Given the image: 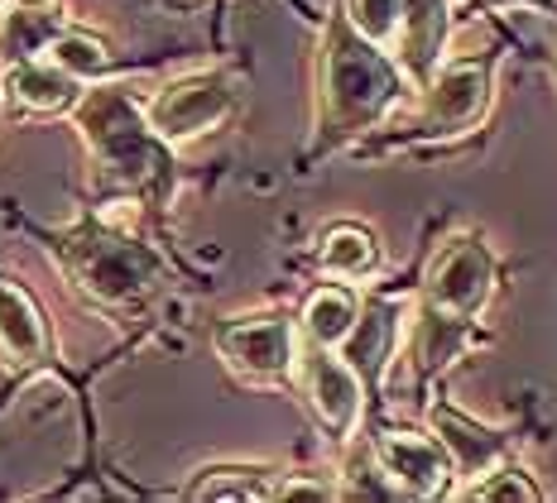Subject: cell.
Wrapping results in <instances>:
<instances>
[{
    "label": "cell",
    "mask_w": 557,
    "mask_h": 503,
    "mask_svg": "<svg viewBox=\"0 0 557 503\" xmlns=\"http://www.w3.org/2000/svg\"><path fill=\"white\" fill-rule=\"evenodd\" d=\"M394 97V73L375 49H366L351 34H336L327 53V106L336 121H370Z\"/></svg>",
    "instance_id": "1"
},
{
    "label": "cell",
    "mask_w": 557,
    "mask_h": 503,
    "mask_svg": "<svg viewBox=\"0 0 557 503\" xmlns=\"http://www.w3.org/2000/svg\"><path fill=\"white\" fill-rule=\"evenodd\" d=\"M83 130L91 139V149L101 154V163L111 173H121V178H145L149 168H159L154 144H149L145 125H139L125 91H115V87L91 91L83 101Z\"/></svg>",
    "instance_id": "2"
},
{
    "label": "cell",
    "mask_w": 557,
    "mask_h": 503,
    "mask_svg": "<svg viewBox=\"0 0 557 503\" xmlns=\"http://www.w3.org/2000/svg\"><path fill=\"white\" fill-rule=\"evenodd\" d=\"M231 101H236V91H231L226 77H216V73L183 77V81H173L154 106H149V130H154L159 139L202 135L231 111Z\"/></svg>",
    "instance_id": "3"
},
{
    "label": "cell",
    "mask_w": 557,
    "mask_h": 503,
    "mask_svg": "<svg viewBox=\"0 0 557 503\" xmlns=\"http://www.w3.org/2000/svg\"><path fill=\"white\" fill-rule=\"evenodd\" d=\"M491 274H495V264L481 244L451 240L433 260V268H428V292H433V302L443 312H451V317H471L485 302V292H491Z\"/></svg>",
    "instance_id": "4"
},
{
    "label": "cell",
    "mask_w": 557,
    "mask_h": 503,
    "mask_svg": "<svg viewBox=\"0 0 557 503\" xmlns=\"http://www.w3.org/2000/svg\"><path fill=\"white\" fill-rule=\"evenodd\" d=\"M73 264H77V274H83V284L91 292H101V298H131L149 278V254H139L135 244L121 236L77 240Z\"/></svg>",
    "instance_id": "5"
},
{
    "label": "cell",
    "mask_w": 557,
    "mask_h": 503,
    "mask_svg": "<svg viewBox=\"0 0 557 503\" xmlns=\"http://www.w3.org/2000/svg\"><path fill=\"white\" fill-rule=\"evenodd\" d=\"M380 461H385V475L394 485L409 489L418 499L443 494L447 479H451L443 447H433L428 437H413V431H389V437L380 441Z\"/></svg>",
    "instance_id": "6"
},
{
    "label": "cell",
    "mask_w": 557,
    "mask_h": 503,
    "mask_svg": "<svg viewBox=\"0 0 557 503\" xmlns=\"http://www.w3.org/2000/svg\"><path fill=\"white\" fill-rule=\"evenodd\" d=\"M216 345H222V355L236 369L264 374V379H278V374L288 369V360H294V331H288V322H278V317L226 326V331L216 336Z\"/></svg>",
    "instance_id": "7"
},
{
    "label": "cell",
    "mask_w": 557,
    "mask_h": 503,
    "mask_svg": "<svg viewBox=\"0 0 557 503\" xmlns=\"http://www.w3.org/2000/svg\"><path fill=\"white\" fill-rule=\"evenodd\" d=\"M308 398L336 437H346L356 427V417H361V383H356L351 365L332 360L327 350H312L308 355Z\"/></svg>",
    "instance_id": "8"
},
{
    "label": "cell",
    "mask_w": 557,
    "mask_h": 503,
    "mask_svg": "<svg viewBox=\"0 0 557 503\" xmlns=\"http://www.w3.org/2000/svg\"><path fill=\"white\" fill-rule=\"evenodd\" d=\"M485 106V73L481 67H447L443 77H428L423 115L433 130H467Z\"/></svg>",
    "instance_id": "9"
},
{
    "label": "cell",
    "mask_w": 557,
    "mask_h": 503,
    "mask_svg": "<svg viewBox=\"0 0 557 503\" xmlns=\"http://www.w3.org/2000/svg\"><path fill=\"white\" fill-rule=\"evenodd\" d=\"M399 20H404V67L418 81H428L447 39V0H399Z\"/></svg>",
    "instance_id": "10"
},
{
    "label": "cell",
    "mask_w": 557,
    "mask_h": 503,
    "mask_svg": "<svg viewBox=\"0 0 557 503\" xmlns=\"http://www.w3.org/2000/svg\"><path fill=\"white\" fill-rule=\"evenodd\" d=\"M0 345L15 365H29V360L44 355V326H39V312L34 302L25 298L20 288L0 284Z\"/></svg>",
    "instance_id": "11"
},
{
    "label": "cell",
    "mask_w": 557,
    "mask_h": 503,
    "mask_svg": "<svg viewBox=\"0 0 557 503\" xmlns=\"http://www.w3.org/2000/svg\"><path fill=\"white\" fill-rule=\"evenodd\" d=\"M433 427L437 437H443V447L457 455V470L461 475H485L495 461H500V437H491V431H481L467 417L447 413V407H437L433 413Z\"/></svg>",
    "instance_id": "12"
},
{
    "label": "cell",
    "mask_w": 557,
    "mask_h": 503,
    "mask_svg": "<svg viewBox=\"0 0 557 503\" xmlns=\"http://www.w3.org/2000/svg\"><path fill=\"white\" fill-rule=\"evenodd\" d=\"M10 91L25 101L29 111H67L77 101V77L63 67H39V63H15L10 67Z\"/></svg>",
    "instance_id": "13"
},
{
    "label": "cell",
    "mask_w": 557,
    "mask_h": 503,
    "mask_svg": "<svg viewBox=\"0 0 557 503\" xmlns=\"http://www.w3.org/2000/svg\"><path fill=\"white\" fill-rule=\"evenodd\" d=\"M375 264H380V250L361 226H336L322 240V268H332V274L366 278V274H375Z\"/></svg>",
    "instance_id": "14"
},
{
    "label": "cell",
    "mask_w": 557,
    "mask_h": 503,
    "mask_svg": "<svg viewBox=\"0 0 557 503\" xmlns=\"http://www.w3.org/2000/svg\"><path fill=\"white\" fill-rule=\"evenodd\" d=\"M308 336L318 345H336V341H346V331L356 326V298L351 292H342V288H322V292H312V302H308Z\"/></svg>",
    "instance_id": "15"
},
{
    "label": "cell",
    "mask_w": 557,
    "mask_h": 503,
    "mask_svg": "<svg viewBox=\"0 0 557 503\" xmlns=\"http://www.w3.org/2000/svg\"><path fill=\"white\" fill-rule=\"evenodd\" d=\"M346 341H351V365L366 369V374H375L380 365H385L389 341H394V312L385 307V302L366 307L361 326H351V331H346Z\"/></svg>",
    "instance_id": "16"
},
{
    "label": "cell",
    "mask_w": 557,
    "mask_h": 503,
    "mask_svg": "<svg viewBox=\"0 0 557 503\" xmlns=\"http://www.w3.org/2000/svg\"><path fill=\"white\" fill-rule=\"evenodd\" d=\"M58 34V15H34V10H15V15H5V25H0V43H5L10 58H29V53H44L49 49V39Z\"/></svg>",
    "instance_id": "17"
},
{
    "label": "cell",
    "mask_w": 557,
    "mask_h": 503,
    "mask_svg": "<svg viewBox=\"0 0 557 503\" xmlns=\"http://www.w3.org/2000/svg\"><path fill=\"white\" fill-rule=\"evenodd\" d=\"M49 63L53 67H63V73H73V77H97V73H107V49H101L97 39H87V34H53L49 39Z\"/></svg>",
    "instance_id": "18"
},
{
    "label": "cell",
    "mask_w": 557,
    "mask_h": 503,
    "mask_svg": "<svg viewBox=\"0 0 557 503\" xmlns=\"http://www.w3.org/2000/svg\"><path fill=\"white\" fill-rule=\"evenodd\" d=\"M193 494L197 499H264V494H274V489L255 470H216L212 479H202Z\"/></svg>",
    "instance_id": "19"
},
{
    "label": "cell",
    "mask_w": 557,
    "mask_h": 503,
    "mask_svg": "<svg viewBox=\"0 0 557 503\" xmlns=\"http://www.w3.org/2000/svg\"><path fill=\"white\" fill-rule=\"evenodd\" d=\"M346 5H351V25L370 43H385L399 29V0H346Z\"/></svg>",
    "instance_id": "20"
},
{
    "label": "cell",
    "mask_w": 557,
    "mask_h": 503,
    "mask_svg": "<svg viewBox=\"0 0 557 503\" xmlns=\"http://www.w3.org/2000/svg\"><path fill=\"white\" fill-rule=\"evenodd\" d=\"M461 345V326L447 322V317H428L423 322V341H418V355H423V365H447L451 350Z\"/></svg>",
    "instance_id": "21"
},
{
    "label": "cell",
    "mask_w": 557,
    "mask_h": 503,
    "mask_svg": "<svg viewBox=\"0 0 557 503\" xmlns=\"http://www.w3.org/2000/svg\"><path fill=\"white\" fill-rule=\"evenodd\" d=\"M471 494L475 499H524V503H533V499H539V489L524 479V470H505V475L485 479V485H475Z\"/></svg>",
    "instance_id": "22"
},
{
    "label": "cell",
    "mask_w": 557,
    "mask_h": 503,
    "mask_svg": "<svg viewBox=\"0 0 557 503\" xmlns=\"http://www.w3.org/2000/svg\"><path fill=\"white\" fill-rule=\"evenodd\" d=\"M278 499H332L327 485H312V479H288L284 489H274Z\"/></svg>",
    "instance_id": "23"
},
{
    "label": "cell",
    "mask_w": 557,
    "mask_h": 503,
    "mask_svg": "<svg viewBox=\"0 0 557 503\" xmlns=\"http://www.w3.org/2000/svg\"><path fill=\"white\" fill-rule=\"evenodd\" d=\"M491 5H519V0H491ZM533 5H553V0H533Z\"/></svg>",
    "instance_id": "24"
},
{
    "label": "cell",
    "mask_w": 557,
    "mask_h": 503,
    "mask_svg": "<svg viewBox=\"0 0 557 503\" xmlns=\"http://www.w3.org/2000/svg\"><path fill=\"white\" fill-rule=\"evenodd\" d=\"M20 5H39V0H20Z\"/></svg>",
    "instance_id": "25"
}]
</instances>
